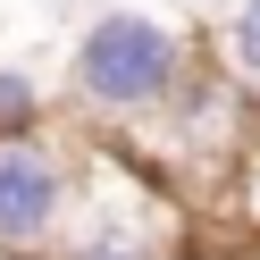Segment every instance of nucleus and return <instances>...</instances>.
Here are the masks:
<instances>
[{
  "mask_svg": "<svg viewBox=\"0 0 260 260\" xmlns=\"http://www.w3.org/2000/svg\"><path fill=\"white\" fill-rule=\"evenodd\" d=\"M59 84L25 59H0V135H34V126H59Z\"/></svg>",
  "mask_w": 260,
  "mask_h": 260,
  "instance_id": "nucleus-4",
  "label": "nucleus"
},
{
  "mask_svg": "<svg viewBox=\"0 0 260 260\" xmlns=\"http://www.w3.org/2000/svg\"><path fill=\"white\" fill-rule=\"evenodd\" d=\"M243 260H260V235H252V243H243Z\"/></svg>",
  "mask_w": 260,
  "mask_h": 260,
  "instance_id": "nucleus-7",
  "label": "nucleus"
},
{
  "mask_svg": "<svg viewBox=\"0 0 260 260\" xmlns=\"http://www.w3.org/2000/svg\"><path fill=\"white\" fill-rule=\"evenodd\" d=\"M202 51L218 59V68L235 76L252 101H260V0H235V9H218V17H210V42H202Z\"/></svg>",
  "mask_w": 260,
  "mask_h": 260,
  "instance_id": "nucleus-5",
  "label": "nucleus"
},
{
  "mask_svg": "<svg viewBox=\"0 0 260 260\" xmlns=\"http://www.w3.org/2000/svg\"><path fill=\"white\" fill-rule=\"evenodd\" d=\"M193 68H202V34L185 17H159L135 0H92L68 34V59H59V101L84 126L143 135L193 84Z\"/></svg>",
  "mask_w": 260,
  "mask_h": 260,
  "instance_id": "nucleus-1",
  "label": "nucleus"
},
{
  "mask_svg": "<svg viewBox=\"0 0 260 260\" xmlns=\"http://www.w3.org/2000/svg\"><path fill=\"white\" fill-rule=\"evenodd\" d=\"M168 260H243V252H218V243H210V235H185V243H176Z\"/></svg>",
  "mask_w": 260,
  "mask_h": 260,
  "instance_id": "nucleus-6",
  "label": "nucleus"
},
{
  "mask_svg": "<svg viewBox=\"0 0 260 260\" xmlns=\"http://www.w3.org/2000/svg\"><path fill=\"white\" fill-rule=\"evenodd\" d=\"M76 193H84V143L68 126L0 135V252L42 260L59 226L76 218Z\"/></svg>",
  "mask_w": 260,
  "mask_h": 260,
  "instance_id": "nucleus-3",
  "label": "nucleus"
},
{
  "mask_svg": "<svg viewBox=\"0 0 260 260\" xmlns=\"http://www.w3.org/2000/svg\"><path fill=\"white\" fill-rule=\"evenodd\" d=\"M193 226L176 218V185L168 168L135 151H84V193L76 218L59 226V243L42 260H168Z\"/></svg>",
  "mask_w": 260,
  "mask_h": 260,
  "instance_id": "nucleus-2",
  "label": "nucleus"
}]
</instances>
